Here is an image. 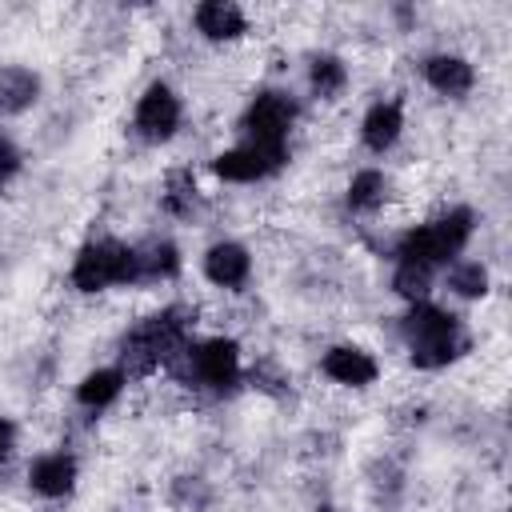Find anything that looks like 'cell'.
Masks as SVG:
<instances>
[{
    "label": "cell",
    "mask_w": 512,
    "mask_h": 512,
    "mask_svg": "<svg viewBox=\"0 0 512 512\" xmlns=\"http://www.w3.org/2000/svg\"><path fill=\"white\" fill-rule=\"evenodd\" d=\"M392 292L404 296L408 304H420V300H428V292H432V272L420 268V264H396V272H392Z\"/></svg>",
    "instance_id": "22"
},
{
    "label": "cell",
    "mask_w": 512,
    "mask_h": 512,
    "mask_svg": "<svg viewBox=\"0 0 512 512\" xmlns=\"http://www.w3.org/2000/svg\"><path fill=\"white\" fill-rule=\"evenodd\" d=\"M192 24H196V32L204 40L232 44V40H240L248 32V12L240 4H232V0H204V4L192 8Z\"/></svg>",
    "instance_id": "12"
},
{
    "label": "cell",
    "mask_w": 512,
    "mask_h": 512,
    "mask_svg": "<svg viewBox=\"0 0 512 512\" xmlns=\"http://www.w3.org/2000/svg\"><path fill=\"white\" fill-rule=\"evenodd\" d=\"M16 452V424L8 416H0V464H8Z\"/></svg>",
    "instance_id": "24"
},
{
    "label": "cell",
    "mask_w": 512,
    "mask_h": 512,
    "mask_svg": "<svg viewBox=\"0 0 512 512\" xmlns=\"http://www.w3.org/2000/svg\"><path fill=\"white\" fill-rule=\"evenodd\" d=\"M348 80H352V72H348V64H344L336 52H316V56L308 60V88H312L316 100H336V96H344Z\"/></svg>",
    "instance_id": "18"
},
{
    "label": "cell",
    "mask_w": 512,
    "mask_h": 512,
    "mask_svg": "<svg viewBox=\"0 0 512 512\" xmlns=\"http://www.w3.org/2000/svg\"><path fill=\"white\" fill-rule=\"evenodd\" d=\"M320 512H336V508H320Z\"/></svg>",
    "instance_id": "25"
},
{
    "label": "cell",
    "mask_w": 512,
    "mask_h": 512,
    "mask_svg": "<svg viewBox=\"0 0 512 512\" xmlns=\"http://www.w3.org/2000/svg\"><path fill=\"white\" fill-rule=\"evenodd\" d=\"M388 196H392V180H388L380 168H360V172H352L348 192H344V200H348L352 212H380V208L388 204Z\"/></svg>",
    "instance_id": "19"
},
{
    "label": "cell",
    "mask_w": 512,
    "mask_h": 512,
    "mask_svg": "<svg viewBox=\"0 0 512 512\" xmlns=\"http://www.w3.org/2000/svg\"><path fill=\"white\" fill-rule=\"evenodd\" d=\"M16 172H20V148L12 144V136L0 132V180H8Z\"/></svg>",
    "instance_id": "23"
},
{
    "label": "cell",
    "mask_w": 512,
    "mask_h": 512,
    "mask_svg": "<svg viewBox=\"0 0 512 512\" xmlns=\"http://www.w3.org/2000/svg\"><path fill=\"white\" fill-rule=\"evenodd\" d=\"M40 100V76L24 64H8L0 68V112L4 116H20Z\"/></svg>",
    "instance_id": "17"
},
{
    "label": "cell",
    "mask_w": 512,
    "mask_h": 512,
    "mask_svg": "<svg viewBox=\"0 0 512 512\" xmlns=\"http://www.w3.org/2000/svg\"><path fill=\"white\" fill-rule=\"evenodd\" d=\"M136 248V284H160V280H176L180 276V248L172 240H144L132 244Z\"/></svg>",
    "instance_id": "15"
},
{
    "label": "cell",
    "mask_w": 512,
    "mask_h": 512,
    "mask_svg": "<svg viewBox=\"0 0 512 512\" xmlns=\"http://www.w3.org/2000/svg\"><path fill=\"white\" fill-rule=\"evenodd\" d=\"M420 72H424V84L448 100H460L476 88V68L456 52H432Z\"/></svg>",
    "instance_id": "13"
},
{
    "label": "cell",
    "mask_w": 512,
    "mask_h": 512,
    "mask_svg": "<svg viewBox=\"0 0 512 512\" xmlns=\"http://www.w3.org/2000/svg\"><path fill=\"white\" fill-rule=\"evenodd\" d=\"M180 120H184V104H180V96L164 80L148 84L140 92L136 108H132V128L148 144H168L180 132Z\"/></svg>",
    "instance_id": "8"
},
{
    "label": "cell",
    "mask_w": 512,
    "mask_h": 512,
    "mask_svg": "<svg viewBox=\"0 0 512 512\" xmlns=\"http://www.w3.org/2000/svg\"><path fill=\"white\" fill-rule=\"evenodd\" d=\"M444 284H448V292L460 296V300H480V296H488L492 276H488V268H484L480 260H452V264L444 268Z\"/></svg>",
    "instance_id": "20"
},
{
    "label": "cell",
    "mask_w": 512,
    "mask_h": 512,
    "mask_svg": "<svg viewBox=\"0 0 512 512\" xmlns=\"http://www.w3.org/2000/svg\"><path fill=\"white\" fill-rule=\"evenodd\" d=\"M124 384H128V376H124L116 364L92 368V372H84L80 384H76V404L88 408V412H104V408H112V404L120 400Z\"/></svg>",
    "instance_id": "16"
},
{
    "label": "cell",
    "mask_w": 512,
    "mask_h": 512,
    "mask_svg": "<svg viewBox=\"0 0 512 512\" xmlns=\"http://www.w3.org/2000/svg\"><path fill=\"white\" fill-rule=\"evenodd\" d=\"M76 476H80V468H76V456L72 452H40L28 464V488L36 496H44V500L68 496L76 488Z\"/></svg>",
    "instance_id": "11"
},
{
    "label": "cell",
    "mask_w": 512,
    "mask_h": 512,
    "mask_svg": "<svg viewBox=\"0 0 512 512\" xmlns=\"http://www.w3.org/2000/svg\"><path fill=\"white\" fill-rule=\"evenodd\" d=\"M292 124H296V100L280 88L256 92L240 112V132L244 140H256V144H288Z\"/></svg>",
    "instance_id": "7"
},
{
    "label": "cell",
    "mask_w": 512,
    "mask_h": 512,
    "mask_svg": "<svg viewBox=\"0 0 512 512\" xmlns=\"http://www.w3.org/2000/svg\"><path fill=\"white\" fill-rule=\"evenodd\" d=\"M400 132H404V108H400V100H376L364 112V120H360V140L376 156H384L388 148H396Z\"/></svg>",
    "instance_id": "14"
},
{
    "label": "cell",
    "mask_w": 512,
    "mask_h": 512,
    "mask_svg": "<svg viewBox=\"0 0 512 512\" xmlns=\"http://www.w3.org/2000/svg\"><path fill=\"white\" fill-rule=\"evenodd\" d=\"M284 164H288V144L240 140V144L224 148V152L212 160V172H216V180H224V184H256V180L276 176Z\"/></svg>",
    "instance_id": "6"
},
{
    "label": "cell",
    "mask_w": 512,
    "mask_h": 512,
    "mask_svg": "<svg viewBox=\"0 0 512 512\" xmlns=\"http://www.w3.org/2000/svg\"><path fill=\"white\" fill-rule=\"evenodd\" d=\"M192 328L184 308H164L148 320H140L120 340V372L124 376H152L160 368H176V360L188 352Z\"/></svg>",
    "instance_id": "1"
},
{
    "label": "cell",
    "mask_w": 512,
    "mask_h": 512,
    "mask_svg": "<svg viewBox=\"0 0 512 512\" xmlns=\"http://www.w3.org/2000/svg\"><path fill=\"white\" fill-rule=\"evenodd\" d=\"M172 372H180L188 384H196V388H204V392L224 396V392H232V388L244 380V360H240L236 340H228V336H208V340H192L188 352L176 360Z\"/></svg>",
    "instance_id": "5"
},
{
    "label": "cell",
    "mask_w": 512,
    "mask_h": 512,
    "mask_svg": "<svg viewBox=\"0 0 512 512\" xmlns=\"http://www.w3.org/2000/svg\"><path fill=\"white\" fill-rule=\"evenodd\" d=\"M472 232H476L472 208H448L436 220L416 224L396 240V264H420L428 272L448 268L452 260H460V252L468 248Z\"/></svg>",
    "instance_id": "3"
},
{
    "label": "cell",
    "mask_w": 512,
    "mask_h": 512,
    "mask_svg": "<svg viewBox=\"0 0 512 512\" xmlns=\"http://www.w3.org/2000/svg\"><path fill=\"white\" fill-rule=\"evenodd\" d=\"M68 280L76 292H104V288H120V284H136V248L124 244V240H112V236H100V240H88L72 268H68Z\"/></svg>",
    "instance_id": "4"
},
{
    "label": "cell",
    "mask_w": 512,
    "mask_h": 512,
    "mask_svg": "<svg viewBox=\"0 0 512 512\" xmlns=\"http://www.w3.org/2000/svg\"><path fill=\"white\" fill-rule=\"evenodd\" d=\"M400 332H404V344H408V360L420 372L448 368L468 348V336H464L460 320L448 308L432 304V300L408 304V312L400 320Z\"/></svg>",
    "instance_id": "2"
},
{
    "label": "cell",
    "mask_w": 512,
    "mask_h": 512,
    "mask_svg": "<svg viewBox=\"0 0 512 512\" xmlns=\"http://www.w3.org/2000/svg\"><path fill=\"white\" fill-rule=\"evenodd\" d=\"M320 372H324L332 384H340V388H368V384H376L380 364H376V356H372L368 348H360V344H332V348L320 356Z\"/></svg>",
    "instance_id": "10"
},
{
    "label": "cell",
    "mask_w": 512,
    "mask_h": 512,
    "mask_svg": "<svg viewBox=\"0 0 512 512\" xmlns=\"http://www.w3.org/2000/svg\"><path fill=\"white\" fill-rule=\"evenodd\" d=\"M160 204H164L168 216L188 220V216L196 212V204H200V188H196L192 172H172V176H168V188H164V196H160Z\"/></svg>",
    "instance_id": "21"
},
{
    "label": "cell",
    "mask_w": 512,
    "mask_h": 512,
    "mask_svg": "<svg viewBox=\"0 0 512 512\" xmlns=\"http://www.w3.org/2000/svg\"><path fill=\"white\" fill-rule=\"evenodd\" d=\"M200 268H204V280L208 284H216L224 292H240L252 280V252L240 240H216L204 252Z\"/></svg>",
    "instance_id": "9"
}]
</instances>
